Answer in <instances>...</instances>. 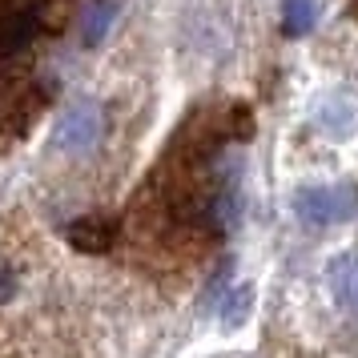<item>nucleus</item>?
Wrapping results in <instances>:
<instances>
[{
  "label": "nucleus",
  "mask_w": 358,
  "mask_h": 358,
  "mask_svg": "<svg viewBox=\"0 0 358 358\" xmlns=\"http://www.w3.org/2000/svg\"><path fill=\"white\" fill-rule=\"evenodd\" d=\"M294 213L306 226H342L358 213L355 185H306L294 194Z\"/></svg>",
  "instance_id": "nucleus-1"
},
{
  "label": "nucleus",
  "mask_w": 358,
  "mask_h": 358,
  "mask_svg": "<svg viewBox=\"0 0 358 358\" xmlns=\"http://www.w3.org/2000/svg\"><path fill=\"white\" fill-rule=\"evenodd\" d=\"M101 133H105V113H101V105L77 101V105L65 109L61 125H57V149H61V153H89V149L101 141Z\"/></svg>",
  "instance_id": "nucleus-2"
},
{
  "label": "nucleus",
  "mask_w": 358,
  "mask_h": 358,
  "mask_svg": "<svg viewBox=\"0 0 358 358\" xmlns=\"http://www.w3.org/2000/svg\"><path fill=\"white\" fill-rule=\"evenodd\" d=\"M36 24H41V8H36L33 0L4 4L0 8V57H13V52L24 49L36 36Z\"/></svg>",
  "instance_id": "nucleus-3"
},
{
  "label": "nucleus",
  "mask_w": 358,
  "mask_h": 358,
  "mask_svg": "<svg viewBox=\"0 0 358 358\" xmlns=\"http://www.w3.org/2000/svg\"><path fill=\"white\" fill-rule=\"evenodd\" d=\"M326 290L346 314H358V254H338L326 266Z\"/></svg>",
  "instance_id": "nucleus-4"
},
{
  "label": "nucleus",
  "mask_w": 358,
  "mask_h": 358,
  "mask_svg": "<svg viewBox=\"0 0 358 358\" xmlns=\"http://www.w3.org/2000/svg\"><path fill=\"white\" fill-rule=\"evenodd\" d=\"M65 238H69V245H77L81 254H105V250L113 245L117 229H113V222H105V217H81V222L65 226Z\"/></svg>",
  "instance_id": "nucleus-5"
},
{
  "label": "nucleus",
  "mask_w": 358,
  "mask_h": 358,
  "mask_svg": "<svg viewBox=\"0 0 358 358\" xmlns=\"http://www.w3.org/2000/svg\"><path fill=\"white\" fill-rule=\"evenodd\" d=\"M250 310H254V282H238L222 294V326L238 330L250 322Z\"/></svg>",
  "instance_id": "nucleus-6"
},
{
  "label": "nucleus",
  "mask_w": 358,
  "mask_h": 358,
  "mask_svg": "<svg viewBox=\"0 0 358 358\" xmlns=\"http://www.w3.org/2000/svg\"><path fill=\"white\" fill-rule=\"evenodd\" d=\"M117 20V4L113 0H93L89 8H85V20H81V41L85 45H101L109 29H113Z\"/></svg>",
  "instance_id": "nucleus-7"
},
{
  "label": "nucleus",
  "mask_w": 358,
  "mask_h": 358,
  "mask_svg": "<svg viewBox=\"0 0 358 358\" xmlns=\"http://www.w3.org/2000/svg\"><path fill=\"white\" fill-rule=\"evenodd\" d=\"M318 20V4L314 0H286L282 4V33L286 36H306Z\"/></svg>",
  "instance_id": "nucleus-8"
},
{
  "label": "nucleus",
  "mask_w": 358,
  "mask_h": 358,
  "mask_svg": "<svg viewBox=\"0 0 358 358\" xmlns=\"http://www.w3.org/2000/svg\"><path fill=\"white\" fill-rule=\"evenodd\" d=\"M226 129H229V137H238V141H250V137H254V113H250L245 105H229Z\"/></svg>",
  "instance_id": "nucleus-9"
},
{
  "label": "nucleus",
  "mask_w": 358,
  "mask_h": 358,
  "mask_svg": "<svg viewBox=\"0 0 358 358\" xmlns=\"http://www.w3.org/2000/svg\"><path fill=\"white\" fill-rule=\"evenodd\" d=\"M318 121H322L334 137H346V129H350V109H346V105H338V101H330L322 113H318Z\"/></svg>",
  "instance_id": "nucleus-10"
},
{
  "label": "nucleus",
  "mask_w": 358,
  "mask_h": 358,
  "mask_svg": "<svg viewBox=\"0 0 358 358\" xmlns=\"http://www.w3.org/2000/svg\"><path fill=\"white\" fill-rule=\"evenodd\" d=\"M13 290H17V274L8 270V262H0V302H8Z\"/></svg>",
  "instance_id": "nucleus-11"
},
{
  "label": "nucleus",
  "mask_w": 358,
  "mask_h": 358,
  "mask_svg": "<svg viewBox=\"0 0 358 358\" xmlns=\"http://www.w3.org/2000/svg\"><path fill=\"white\" fill-rule=\"evenodd\" d=\"M355 13H358V0H355Z\"/></svg>",
  "instance_id": "nucleus-12"
}]
</instances>
